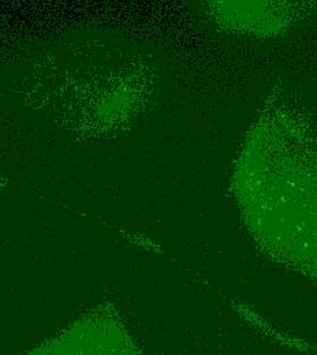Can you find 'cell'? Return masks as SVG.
Masks as SVG:
<instances>
[{"label": "cell", "instance_id": "cell-1", "mask_svg": "<svg viewBox=\"0 0 317 355\" xmlns=\"http://www.w3.org/2000/svg\"><path fill=\"white\" fill-rule=\"evenodd\" d=\"M26 355H138L126 331L114 320L91 317L71 325Z\"/></svg>", "mask_w": 317, "mask_h": 355}]
</instances>
